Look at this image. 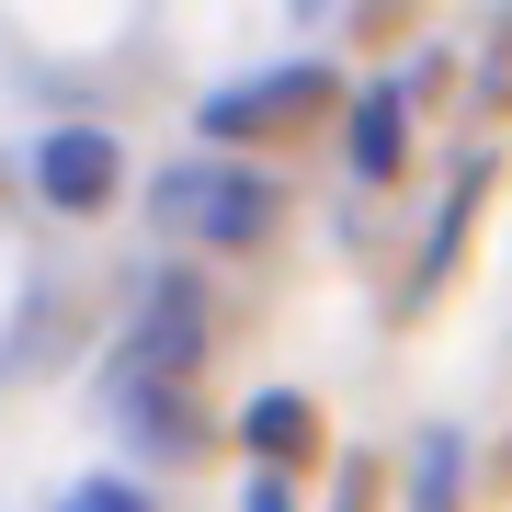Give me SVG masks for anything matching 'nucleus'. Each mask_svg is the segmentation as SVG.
<instances>
[{"label": "nucleus", "instance_id": "9", "mask_svg": "<svg viewBox=\"0 0 512 512\" xmlns=\"http://www.w3.org/2000/svg\"><path fill=\"white\" fill-rule=\"evenodd\" d=\"M421 512H456V444H433V456H421Z\"/></svg>", "mask_w": 512, "mask_h": 512}, {"label": "nucleus", "instance_id": "7", "mask_svg": "<svg viewBox=\"0 0 512 512\" xmlns=\"http://www.w3.org/2000/svg\"><path fill=\"white\" fill-rule=\"evenodd\" d=\"M399 160H410V103L365 92V114H353V171H365V183H399Z\"/></svg>", "mask_w": 512, "mask_h": 512}, {"label": "nucleus", "instance_id": "4", "mask_svg": "<svg viewBox=\"0 0 512 512\" xmlns=\"http://www.w3.org/2000/svg\"><path fill=\"white\" fill-rule=\"evenodd\" d=\"M114 410H126V433L148 444V456H194V444H205L183 376H160V365H126V376H114Z\"/></svg>", "mask_w": 512, "mask_h": 512}, {"label": "nucleus", "instance_id": "6", "mask_svg": "<svg viewBox=\"0 0 512 512\" xmlns=\"http://www.w3.org/2000/svg\"><path fill=\"white\" fill-rule=\"evenodd\" d=\"M239 444H251L262 467H296V456H308V444H319V410L296 399V387H262V399L239 410Z\"/></svg>", "mask_w": 512, "mask_h": 512}, {"label": "nucleus", "instance_id": "3", "mask_svg": "<svg viewBox=\"0 0 512 512\" xmlns=\"http://www.w3.org/2000/svg\"><path fill=\"white\" fill-rule=\"evenodd\" d=\"M114 171H126V148H114V137H92V126L35 137V194H46V205H69V217L114 194Z\"/></svg>", "mask_w": 512, "mask_h": 512}, {"label": "nucleus", "instance_id": "2", "mask_svg": "<svg viewBox=\"0 0 512 512\" xmlns=\"http://www.w3.org/2000/svg\"><path fill=\"white\" fill-rule=\"evenodd\" d=\"M126 353H137V365H160V376H194V365H205V296H194V274H160V285L137 296Z\"/></svg>", "mask_w": 512, "mask_h": 512}, {"label": "nucleus", "instance_id": "10", "mask_svg": "<svg viewBox=\"0 0 512 512\" xmlns=\"http://www.w3.org/2000/svg\"><path fill=\"white\" fill-rule=\"evenodd\" d=\"M251 512H296V501H285V478H251Z\"/></svg>", "mask_w": 512, "mask_h": 512}, {"label": "nucleus", "instance_id": "1", "mask_svg": "<svg viewBox=\"0 0 512 512\" xmlns=\"http://www.w3.org/2000/svg\"><path fill=\"white\" fill-rule=\"evenodd\" d=\"M160 217L183 239H205V251H262V239H274V194H262L251 171L183 160V171H160Z\"/></svg>", "mask_w": 512, "mask_h": 512}, {"label": "nucleus", "instance_id": "8", "mask_svg": "<svg viewBox=\"0 0 512 512\" xmlns=\"http://www.w3.org/2000/svg\"><path fill=\"white\" fill-rule=\"evenodd\" d=\"M57 512H148V501L126 490V478H80V490H69V501H57Z\"/></svg>", "mask_w": 512, "mask_h": 512}, {"label": "nucleus", "instance_id": "5", "mask_svg": "<svg viewBox=\"0 0 512 512\" xmlns=\"http://www.w3.org/2000/svg\"><path fill=\"white\" fill-rule=\"evenodd\" d=\"M296 114H319V69H274L262 92H217L205 103V137H274Z\"/></svg>", "mask_w": 512, "mask_h": 512}]
</instances>
